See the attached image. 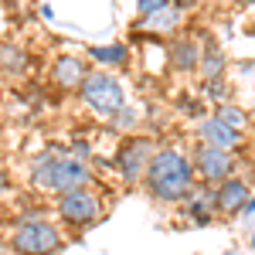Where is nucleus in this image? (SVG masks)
<instances>
[{"label": "nucleus", "instance_id": "nucleus-4", "mask_svg": "<svg viewBox=\"0 0 255 255\" xmlns=\"http://www.w3.org/2000/svg\"><path fill=\"white\" fill-rule=\"evenodd\" d=\"M14 249L20 255H51L61 249V235L55 232V225L31 221V225H20L14 232Z\"/></svg>", "mask_w": 255, "mask_h": 255}, {"label": "nucleus", "instance_id": "nucleus-14", "mask_svg": "<svg viewBox=\"0 0 255 255\" xmlns=\"http://www.w3.org/2000/svg\"><path fill=\"white\" fill-rule=\"evenodd\" d=\"M136 7H139V14H143V17H153V14H160V10H167L170 3H163V0H139Z\"/></svg>", "mask_w": 255, "mask_h": 255}, {"label": "nucleus", "instance_id": "nucleus-9", "mask_svg": "<svg viewBox=\"0 0 255 255\" xmlns=\"http://www.w3.org/2000/svg\"><path fill=\"white\" fill-rule=\"evenodd\" d=\"M215 204L221 211H228V215H235L238 208H245V204H249V187H245V180H232V177H228V180L218 187Z\"/></svg>", "mask_w": 255, "mask_h": 255}, {"label": "nucleus", "instance_id": "nucleus-2", "mask_svg": "<svg viewBox=\"0 0 255 255\" xmlns=\"http://www.w3.org/2000/svg\"><path fill=\"white\" fill-rule=\"evenodd\" d=\"M34 184L48 187V191H61V194L82 191V187L89 184V167L79 163V160L61 157L55 150H48V153L34 163Z\"/></svg>", "mask_w": 255, "mask_h": 255}, {"label": "nucleus", "instance_id": "nucleus-1", "mask_svg": "<svg viewBox=\"0 0 255 255\" xmlns=\"http://www.w3.org/2000/svg\"><path fill=\"white\" fill-rule=\"evenodd\" d=\"M146 184L150 191L163 201H177L191 191V163L177 150H160L153 153L150 167H146Z\"/></svg>", "mask_w": 255, "mask_h": 255}, {"label": "nucleus", "instance_id": "nucleus-7", "mask_svg": "<svg viewBox=\"0 0 255 255\" xmlns=\"http://www.w3.org/2000/svg\"><path fill=\"white\" fill-rule=\"evenodd\" d=\"M150 143L146 139H133V143H126V150H123V157H119V167H123V177L126 180H136L146 167H150Z\"/></svg>", "mask_w": 255, "mask_h": 255}, {"label": "nucleus", "instance_id": "nucleus-18", "mask_svg": "<svg viewBox=\"0 0 255 255\" xmlns=\"http://www.w3.org/2000/svg\"><path fill=\"white\" fill-rule=\"evenodd\" d=\"M3 187H7V177H3V170H0V191H3Z\"/></svg>", "mask_w": 255, "mask_h": 255}, {"label": "nucleus", "instance_id": "nucleus-6", "mask_svg": "<svg viewBox=\"0 0 255 255\" xmlns=\"http://www.w3.org/2000/svg\"><path fill=\"white\" fill-rule=\"evenodd\" d=\"M197 170L204 180H228L232 174V157L225 150H215V146H201L197 150Z\"/></svg>", "mask_w": 255, "mask_h": 255}, {"label": "nucleus", "instance_id": "nucleus-16", "mask_svg": "<svg viewBox=\"0 0 255 255\" xmlns=\"http://www.w3.org/2000/svg\"><path fill=\"white\" fill-rule=\"evenodd\" d=\"M218 68H221V55H215V51H211V55H208V61H204V72H208V75H215Z\"/></svg>", "mask_w": 255, "mask_h": 255}, {"label": "nucleus", "instance_id": "nucleus-5", "mask_svg": "<svg viewBox=\"0 0 255 255\" xmlns=\"http://www.w3.org/2000/svg\"><path fill=\"white\" fill-rule=\"evenodd\" d=\"M58 215L65 218V221H72V225H89V221L99 218V197L89 194L85 187H82V191H68V194H61V201H58Z\"/></svg>", "mask_w": 255, "mask_h": 255}, {"label": "nucleus", "instance_id": "nucleus-13", "mask_svg": "<svg viewBox=\"0 0 255 255\" xmlns=\"http://www.w3.org/2000/svg\"><path fill=\"white\" fill-rule=\"evenodd\" d=\"M92 55H96L99 61H113V65L126 61V51H123L119 44H113V48H92Z\"/></svg>", "mask_w": 255, "mask_h": 255}, {"label": "nucleus", "instance_id": "nucleus-8", "mask_svg": "<svg viewBox=\"0 0 255 255\" xmlns=\"http://www.w3.org/2000/svg\"><path fill=\"white\" fill-rule=\"evenodd\" d=\"M201 139H204V146H215V150H232V146H238V129H232V126H225L218 116L204 119L201 123Z\"/></svg>", "mask_w": 255, "mask_h": 255}, {"label": "nucleus", "instance_id": "nucleus-3", "mask_svg": "<svg viewBox=\"0 0 255 255\" xmlns=\"http://www.w3.org/2000/svg\"><path fill=\"white\" fill-rule=\"evenodd\" d=\"M82 99L96 113L116 116L119 109H123V85L113 75H106V72H92V75H85V82H82Z\"/></svg>", "mask_w": 255, "mask_h": 255}, {"label": "nucleus", "instance_id": "nucleus-15", "mask_svg": "<svg viewBox=\"0 0 255 255\" xmlns=\"http://www.w3.org/2000/svg\"><path fill=\"white\" fill-rule=\"evenodd\" d=\"M218 119H221L225 126H232V129H238V126H242V113H238V109H232V106L218 109Z\"/></svg>", "mask_w": 255, "mask_h": 255}, {"label": "nucleus", "instance_id": "nucleus-10", "mask_svg": "<svg viewBox=\"0 0 255 255\" xmlns=\"http://www.w3.org/2000/svg\"><path fill=\"white\" fill-rule=\"evenodd\" d=\"M51 79H55V85H61V89H79L82 82H85V65H82V58L65 55V58L55 61Z\"/></svg>", "mask_w": 255, "mask_h": 255}, {"label": "nucleus", "instance_id": "nucleus-17", "mask_svg": "<svg viewBox=\"0 0 255 255\" xmlns=\"http://www.w3.org/2000/svg\"><path fill=\"white\" fill-rule=\"evenodd\" d=\"M255 211V201H249V204H245V215H252Z\"/></svg>", "mask_w": 255, "mask_h": 255}, {"label": "nucleus", "instance_id": "nucleus-12", "mask_svg": "<svg viewBox=\"0 0 255 255\" xmlns=\"http://www.w3.org/2000/svg\"><path fill=\"white\" fill-rule=\"evenodd\" d=\"M174 55H177V65H180V68H191V65H197V44H191V41H180Z\"/></svg>", "mask_w": 255, "mask_h": 255}, {"label": "nucleus", "instance_id": "nucleus-11", "mask_svg": "<svg viewBox=\"0 0 255 255\" xmlns=\"http://www.w3.org/2000/svg\"><path fill=\"white\" fill-rule=\"evenodd\" d=\"M27 65V55L14 48V44H0V68H7V72H20Z\"/></svg>", "mask_w": 255, "mask_h": 255}]
</instances>
